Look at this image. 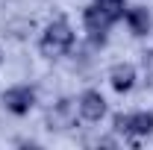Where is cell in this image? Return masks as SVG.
<instances>
[{
    "instance_id": "cell-9",
    "label": "cell",
    "mask_w": 153,
    "mask_h": 150,
    "mask_svg": "<svg viewBox=\"0 0 153 150\" xmlns=\"http://www.w3.org/2000/svg\"><path fill=\"white\" fill-rule=\"evenodd\" d=\"M94 3H112V0H94Z\"/></svg>"
},
{
    "instance_id": "cell-10",
    "label": "cell",
    "mask_w": 153,
    "mask_h": 150,
    "mask_svg": "<svg viewBox=\"0 0 153 150\" xmlns=\"http://www.w3.org/2000/svg\"><path fill=\"white\" fill-rule=\"evenodd\" d=\"M0 62H3V50H0Z\"/></svg>"
},
{
    "instance_id": "cell-7",
    "label": "cell",
    "mask_w": 153,
    "mask_h": 150,
    "mask_svg": "<svg viewBox=\"0 0 153 150\" xmlns=\"http://www.w3.org/2000/svg\"><path fill=\"white\" fill-rule=\"evenodd\" d=\"M124 21H127V27H130V33L133 36H147L150 33V12L144 9V6H133V9H127L124 12Z\"/></svg>"
},
{
    "instance_id": "cell-2",
    "label": "cell",
    "mask_w": 153,
    "mask_h": 150,
    "mask_svg": "<svg viewBox=\"0 0 153 150\" xmlns=\"http://www.w3.org/2000/svg\"><path fill=\"white\" fill-rule=\"evenodd\" d=\"M71 44H74V30H71L68 21L59 18V21H53V24H47L44 36L38 41V50H41L44 59H59V56H65V53L71 50Z\"/></svg>"
},
{
    "instance_id": "cell-4",
    "label": "cell",
    "mask_w": 153,
    "mask_h": 150,
    "mask_svg": "<svg viewBox=\"0 0 153 150\" xmlns=\"http://www.w3.org/2000/svg\"><path fill=\"white\" fill-rule=\"evenodd\" d=\"M3 106L12 115H27L36 106V88L33 85H12L3 91Z\"/></svg>"
},
{
    "instance_id": "cell-5",
    "label": "cell",
    "mask_w": 153,
    "mask_h": 150,
    "mask_svg": "<svg viewBox=\"0 0 153 150\" xmlns=\"http://www.w3.org/2000/svg\"><path fill=\"white\" fill-rule=\"evenodd\" d=\"M76 109H79V115L85 118V121H100L103 115H106V100H103V94L94 91V88H88V91L79 94V100H76Z\"/></svg>"
},
{
    "instance_id": "cell-6",
    "label": "cell",
    "mask_w": 153,
    "mask_h": 150,
    "mask_svg": "<svg viewBox=\"0 0 153 150\" xmlns=\"http://www.w3.org/2000/svg\"><path fill=\"white\" fill-rule=\"evenodd\" d=\"M109 82H112L115 91H130L135 85V65H130V62H118V65H112V71H109Z\"/></svg>"
},
{
    "instance_id": "cell-1",
    "label": "cell",
    "mask_w": 153,
    "mask_h": 150,
    "mask_svg": "<svg viewBox=\"0 0 153 150\" xmlns=\"http://www.w3.org/2000/svg\"><path fill=\"white\" fill-rule=\"evenodd\" d=\"M124 0H112V3H91L85 12H82V24H85V33L94 44L106 41V33L112 30L115 21L124 18Z\"/></svg>"
},
{
    "instance_id": "cell-3",
    "label": "cell",
    "mask_w": 153,
    "mask_h": 150,
    "mask_svg": "<svg viewBox=\"0 0 153 150\" xmlns=\"http://www.w3.org/2000/svg\"><path fill=\"white\" fill-rule=\"evenodd\" d=\"M112 130L124 135H150L153 132V112H118L112 118Z\"/></svg>"
},
{
    "instance_id": "cell-8",
    "label": "cell",
    "mask_w": 153,
    "mask_h": 150,
    "mask_svg": "<svg viewBox=\"0 0 153 150\" xmlns=\"http://www.w3.org/2000/svg\"><path fill=\"white\" fill-rule=\"evenodd\" d=\"M144 71H150V74H153V50H150V53H144Z\"/></svg>"
}]
</instances>
